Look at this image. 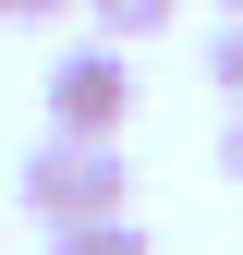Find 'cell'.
Returning a JSON list of instances; mask_svg holds the SVG:
<instances>
[{
    "label": "cell",
    "instance_id": "1",
    "mask_svg": "<svg viewBox=\"0 0 243 255\" xmlns=\"http://www.w3.org/2000/svg\"><path fill=\"white\" fill-rule=\"evenodd\" d=\"M12 195L37 231H73V219H134V170H122L110 134H37L12 170Z\"/></svg>",
    "mask_w": 243,
    "mask_h": 255
},
{
    "label": "cell",
    "instance_id": "2",
    "mask_svg": "<svg viewBox=\"0 0 243 255\" xmlns=\"http://www.w3.org/2000/svg\"><path fill=\"white\" fill-rule=\"evenodd\" d=\"M122 122H134V61H122L110 37L61 49L49 61V134H110L122 146Z\"/></svg>",
    "mask_w": 243,
    "mask_h": 255
},
{
    "label": "cell",
    "instance_id": "3",
    "mask_svg": "<svg viewBox=\"0 0 243 255\" xmlns=\"http://www.w3.org/2000/svg\"><path fill=\"white\" fill-rule=\"evenodd\" d=\"M85 12H98V37L122 49V37H170V24H182V0H85Z\"/></svg>",
    "mask_w": 243,
    "mask_h": 255
},
{
    "label": "cell",
    "instance_id": "4",
    "mask_svg": "<svg viewBox=\"0 0 243 255\" xmlns=\"http://www.w3.org/2000/svg\"><path fill=\"white\" fill-rule=\"evenodd\" d=\"M49 255H158V243L134 219H73V231H49Z\"/></svg>",
    "mask_w": 243,
    "mask_h": 255
},
{
    "label": "cell",
    "instance_id": "5",
    "mask_svg": "<svg viewBox=\"0 0 243 255\" xmlns=\"http://www.w3.org/2000/svg\"><path fill=\"white\" fill-rule=\"evenodd\" d=\"M207 85L243 110V24H231V12H219V37H207Z\"/></svg>",
    "mask_w": 243,
    "mask_h": 255
},
{
    "label": "cell",
    "instance_id": "6",
    "mask_svg": "<svg viewBox=\"0 0 243 255\" xmlns=\"http://www.w3.org/2000/svg\"><path fill=\"white\" fill-rule=\"evenodd\" d=\"M219 182H231V195H243V110L219 122Z\"/></svg>",
    "mask_w": 243,
    "mask_h": 255
},
{
    "label": "cell",
    "instance_id": "7",
    "mask_svg": "<svg viewBox=\"0 0 243 255\" xmlns=\"http://www.w3.org/2000/svg\"><path fill=\"white\" fill-rule=\"evenodd\" d=\"M12 24H61V12H85V0H0Z\"/></svg>",
    "mask_w": 243,
    "mask_h": 255
},
{
    "label": "cell",
    "instance_id": "8",
    "mask_svg": "<svg viewBox=\"0 0 243 255\" xmlns=\"http://www.w3.org/2000/svg\"><path fill=\"white\" fill-rule=\"evenodd\" d=\"M219 12H231V24H243V0H219Z\"/></svg>",
    "mask_w": 243,
    "mask_h": 255
}]
</instances>
